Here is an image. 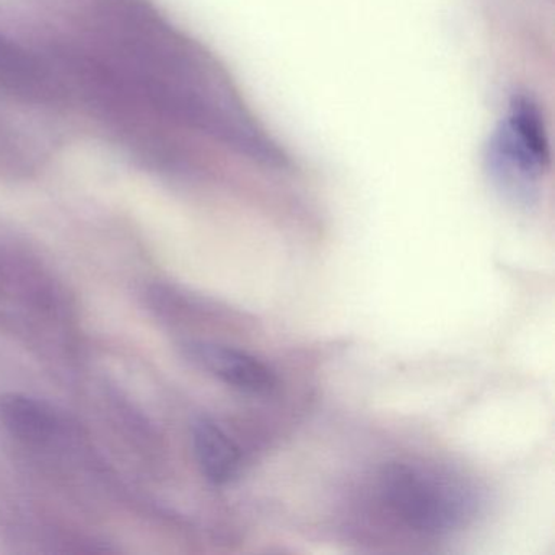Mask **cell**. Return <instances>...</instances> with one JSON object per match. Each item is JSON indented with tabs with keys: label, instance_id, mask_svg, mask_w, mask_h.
Listing matches in <instances>:
<instances>
[{
	"label": "cell",
	"instance_id": "cell-1",
	"mask_svg": "<svg viewBox=\"0 0 555 555\" xmlns=\"http://www.w3.org/2000/svg\"><path fill=\"white\" fill-rule=\"evenodd\" d=\"M379 492L385 505L422 534H450L476 515L474 490L460 477L424 463H389L379 476Z\"/></svg>",
	"mask_w": 555,
	"mask_h": 555
},
{
	"label": "cell",
	"instance_id": "cell-2",
	"mask_svg": "<svg viewBox=\"0 0 555 555\" xmlns=\"http://www.w3.org/2000/svg\"><path fill=\"white\" fill-rule=\"evenodd\" d=\"M486 162L489 173L505 193L531 199L551 154L541 112L529 96L512 100L487 145Z\"/></svg>",
	"mask_w": 555,
	"mask_h": 555
},
{
	"label": "cell",
	"instance_id": "cell-3",
	"mask_svg": "<svg viewBox=\"0 0 555 555\" xmlns=\"http://www.w3.org/2000/svg\"><path fill=\"white\" fill-rule=\"evenodd\" d=\"M184 352L199 369L238 391L269 395L278 385V376L271 366L242 350L210 343H190L184 346Z\"/></svg>",
	"mask_w": 555,
	"mask_h": 555
},
{
	"label": "cell",
	"instance_id": "cell-4",
	"mask_svg": "<svg viewBox=\"0 0 555 555\" xmlns=\"http://www.w3.org/2000/svg\"><path fill=\"white\" fill-rule=\"evenodd\" d=\"M193 444L201 470L209 482L225 486L242 469V453L235 441L209 418L193 425Z\"/></svg>",
	"mask_w": 555,
	"mask_h": 555
},
{
	"label": "cell",
	"instance_id": "cell-5",
	"mask_svg": "<svg viewBox=\"0 0 555 555\" xmlns=\"http://www.w3.org/2000/svg\"><path fill=\"white\" fill-rule=\"evenodd\" d=\"M0 86L28 100H44L57 93L53 77L37 57L0 37Z\"/></svg>",
	"mask_w": 555,
	"mask_h": 555
}]
</instances>
